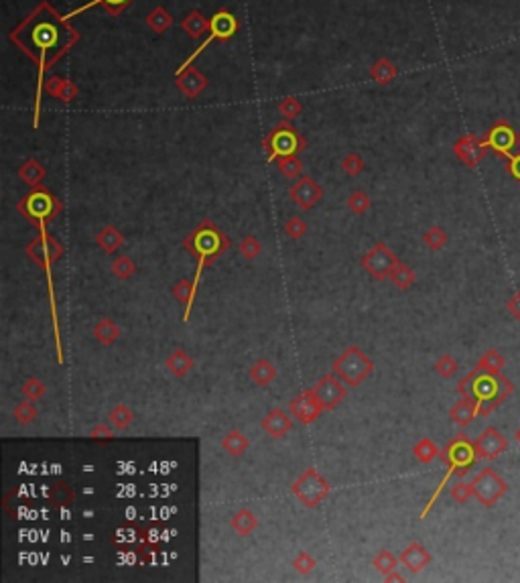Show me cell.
<instances>
[{"instance_id": "cell-1", "label": "cell", "mask_w": 520, "mask_h": 583, "mask_svg": "<svg viewBox=\"0 0 520 583\" xmlns=\"http://www.w3.org/2000/svg\"><path fill=\"white\" fill-rule=\"evenodd\" d=\"M8 39L37 65V88L32 106V129L37 130L41 120L45 73L80 43L81 35L69 23V18L59 15L51 2L43 0L16 25Z\"/></svg>"}, {"instance_id": "cell-2", "label": "cell", "mask_w": 520, "mask_h": 583, "mask_svg": "<svg viewBox=\"0 0 520 583\" xmlns=\"http://www.w3.org/2000/svg\"><path fill=\"white\" fill-rule=\"evenodd\" d=\"M514 392V382L502 372L480 374L471 370L457 382V394H471L478 401V415L490 417Z\"/></svg>"}, {"instance_id": "cell-3", "label": "cell", "mask_w": 520, "mask_h": 583, "mask_svg": "<svg viewBox=\"0 0 520 583\" xmlns=\"http://www.w3.org/2000/svg\"><path fill=\"white\" fill-rule=\"evenodd\" d=\"M230 244V238L211 220H203L191 230V234L183 240V248L197 260L195 285H199V278L208 266H211L222 254H226Z\"/></svg>"}, {"instance_id": "cell-4", "label": "cell", "mask_w": 520, "mask_h": 583, "mask_svg": "<svg viewBox=\"0 0 520 583\" xmlns=\"http://www.w3.org/2000/svg\"><path fill=\"white\" fill-rule=\"evenodd\" d=\"M64 210V204L45 187H32L18 204L16 211L29 220L37 230H47L49 222H53Z\"/></svg>"}, {"instance_id": "cell-5", "label": "cell", "mask_w": 520, "mask_h": 583, "mask_svg": "<svg viewBox=\"0 0 520 583\" xmlns=\"http://www.w3.org/2000/svg\"><path fill=\"white\" fill-rule=\"evenodd\" d=\"M305 139L301 136V132L292 126L289 120L276 124L264 139H262V148L266 153L268 163L280 161L285 157H295L301 151H305Z\"/></svg>"}, {"instance_id": "cell-6", "label": "cell", "mask_w": 520, "mask_h": 583, "mask_svg": "<svg viewBox=\"0 0 520 583\" xmlns=\"http://www.w3.org/2000/svg\"><path fill=\"white\" fill-rule=\"evenodd\" d=\"M333 374L350 389L360 387L374 370V362L358 346H348L331 366Z\"/></svg>"}, {"instance_id": "cell-7", "label": "cell", "mask_w": 520, "mask_h": 583, "mask_svg": "<svg viewBox=\"0 0 520 583\" xmlns=\"http://www.w3.org/2000/svg\"><path fill=\"white\" fill-rule=\"evenodd\" d=\"M238 33V20H236V16L232 15L228 8H220L218 13H213V16L210 18V29H208V37L201 41V45L195 49L194 53L183 61V64L179 65L177 71L175 73H181V71H185L187 67H191L194 65V61L206 51V49L210 47L213 41H220V43H226V41H230L234 35Z\"/></svg>"}, {"instance_id": "cell-8", "label": "cell", "mask_w": 520, "mask_h": 583, "mask_svg": "<svg viewBox=\"0 0 520 583\" xmlns=\"http://www.w3.org/2000/svg\"><path fill=\"white\" fill-rule=\"evenodd\" d=\"M439 459L447 466V470H451L455 476L463 478L468 471L475 466L478 454L471 441L466 433H457L439 454Z\"/></svg>"}, {"instance_id": "cell-9", "label": "cell", "mask_w": 520, "mask_h": 583, "mask_svg": "<svg viewBox=\"0 0 520 583\" xmlns=\"http://www.w3.org/2000/svg\"><path fill=\"white\" fill-rule=\"evenodd\" d=\"M331 492V484L315 468H307L291 484V494L305 508H317Z\"/></svg>"}, {"instance_id": "cell-10", "label": "cell", "mask_w": 520, "mask_h": 583, "mask_svg": "<svg viewBox=\"0 0 520 583\" xmlns=\"http://www.w3.org/2000/svg\"><path fill=\"white\" fill-rule=\"evenodd\" d=\"M471 488H473V498L484 508H492L494 504L506 496L508 482L494 468L488 466L475 473V478L471 480Z\"/></svg>"}, {"instance_id": "cell-11", "label": "cell", "mask_w": 520, "mask_h": 583, "mask_svg": "<svg viewBox=\"0 0 520 583\" xmlns=\"http://www.w3.org/2000/svg\"><path fill=\"white\" fill-rule=\"evenodd\" d=\"M25 254H27L35 264H39L45 273H51V271H53V264L61 259V254H64V246L57 242V240L49 234L47 230H39V234L32 238L31 242L27 244Z\"/></svg>"}, {"instance_id": "cell-12", "label": "cell", "mask_w": 520, "mask_h": 583, "mask_svg": "<svg viewBox=\"0 0 520 583\" xmlns=\"http://www.w3.org/2000/svg\"><path fill=\"white\" fill-rule=\"evenodd\" d=\"M398 262H401L398 257H396L384 242H376L372 248L360 259L362 269L372 276L374 281H384V278H389L390 273L394 271V266H396Z\"/></svg>"}, {"instance_id": "cell-13", "label": "cell", "mask_w": 520, "mask_h": 583, "mask_svg": "<svg viewBox=\"0 0 520 583\" xmlns=\"http://www.w3.org/2000/svg\"><path fill=\"white\" fill-rule=\"evenodd\" d=\"M488 151H494L500 157H510L512 151L520 145V134L506 120H498L486 134Z\"/></svg>"}, {"instance_id": "cell-14", "label": "cell", "mask_w": 520, "mask_h": 583, "mask_svg": "<svg viewBox=\"0 0 520 583\" xmlns=\"http://www.w3.org/2000/svg\"><path fill=\"white\" fill-rule=\"evenodd\" d=\"M348 389L350 387L343 384L336 374H325L311 390H313L315 399L319 401V405L324 406V411H333L348 396Z\"/></svg>"}, {"instance_id": "cell-15", "label": "cell", "mask_w": 520, "mask_h": 583, "mask_svg": "<svg viewBox=\"0 0 520 583\" xmlns=\"http://www.w3.org/2000/svg\"><path fill=\"white\" fill-rule=\"evenodd\" d=\"M473 447H475V454L478 459H484V461H494L496 457H500L506 454L508 449V439L504 437L502 431H498L496 427H486L478 439H473Z\"/></svg>"}, {"instance_id": "cell-16", "label": "cell", "mask_w": 520, "mask_h": 583, "mask_svg": "<svg viewBox=\"0 0 520 583\" xmlns=\"http://www.w3.org/2000/svg\"><path fill=\"white\" fill-rule=\"evenodd\" d=\"M289 197H291L292 201H295L301 210H311V208H315V206L321 201L324 189L315 183V179L303 175V177H299L291 185Z\"/></svg>"}, {"instance_id": "cell-17", "label": "cell", "mask_w": 520, "mask_h": 583, "mask_svg": "<svg viewBox=\"0 0 520 583\" xmlns=\"http://www.w3.org/2000/svg\"><path fill=\"white\" fill-rule=\"evenodd\" d=\"M455 157L463 163L466 167H478L480 161L484 159V155L488 153L486 141L475 136V134H463L457 143L454 145Z\"/></svg>"}, {"instance_id": "cell-18", "label": "cell", "mask_w": 520, "mask_h": 583, "mask_svg": "<svg viewBox=\"0 0 520 583\" xmlns=\"http://www.w3.org/2000/svg\"><path fill=\"white\" fill-rule=\"evenodd\" d=\"M324 406L319 405V401L315 399L313 390H303L299 392L291 403H289V413H291L292 419H297L299 423L303 425H309L313 423L319 415H321Z\"/></svg>"}, {"instance_id": "cell-19", "label": "cell", "mask_w": 520, "mask_h": 583, "mask_svg": "<svg viewBox=\"0 0 520 583\" xmlns=\"http://www.w3.org/2000/svg\"><path fill=\"white\" fill-rule=\"evenodd\" d=\"M175 86H177L179 92L187 98V100H194V98H197L203 90H206L208 78H206L199 69H195L194 65H191V67H187L185 71L175 73Z\"/></svg>"}, {"instance_id": "cell-20", "label": "cell", "mask_w": 520, "mask_h": 583, "mask_svg": "<svg viewBox=\"0 0 520 583\" xmlns=\"http://www.w3.org/2000/svg\"><path fill=\"white\" fill-rule=\"evenodd\" d=\"M260 425H262V429L273 439H283L291 431L292 419L291 415L285 413L283 408H271Z\"/></svg>"}, {"instance_id": "cell-21", "label": "cell", "mask_w": 520, "mask_h": 583, "mask_svg": "<svg viewBox=\"0 0 520 583\" xmlns=\"http://www.w3.org/2000/svg\"><path fill=\"white\" fill-rule=\"evenodd\" d=\"M398 559H401V565H405L410 573H421L422 569L433 561L431 553L427 551L421 543H417V541H413L405 551L401 553Z\"/></svg>"}, {"instance_id": "cell-22", "label": "cell", "mask_w": 520, "mask_h": 583, "mask_svg": "<svg viewBox=\"0 0 520 583\" xmlns=\"http://www.w3.org/2000/svg\"><path fill=\"white\" fill-rule=\"evenodd\" d=\"M475 417H478V401H475L471 394H463V396L449 408V419H451L457 427H461V429H466L468 425H471V421H473Z\"/></svg>"}, {"instance_id": "cell-23", "label": "cell", "mask_w": 520, "mask_h": 583, "mask_svg": "<svg viewBox=\"0 0 520 583\" xmlns=\"http://www.w3.org/2000/svg\"><path fill=\"white\" fill-rule=\"evenodd\" d=\"M45 92L49 96L61 100L64 104H71L78 98V86L59 76H51L49 80H45Z\"/></svg>"}, {"instance_id": "cell-24", "label": "cell", "mask_w": 520, "mask_h": 583, "mask_svg": "<svg viewBox=\"0 0 520 583\" xmlns=\"http://www.w3.org/2000/svg\"><path fill=\"white\" fill-rule=\"evenodd\" d=\"M134 0H88L85 4H81V6H78V8H73L71 13H67L65 15V18H73V16L81 15V13H85V11H90V8H94V6H102L106 13L110 16H118L122 15L126 8H129L130 4H132Z\"/></svg>"}, {"instance_id": "cell-25", "label": "cell", "mask_w": 520, "mask_h": 583, "mask_svg": "<svg viewBox=\"0 0 520 583\" xmlns=\"http://www.w3.org/2000/svg\"><path fill=\"white\" fill-rule=\"evenodd\" d=\"M248 376L252 378V382H254L256 387L266 389V387L276 378L275 364H273L268 358H260V360H256V362L248 368Z\"/></svg>"}, {"instance_id": "cell-26", "label": "cell", "mask_w": 520, "mask_h": 583, "mask_svg": "<svg viewBox=\"0 0 520 583\" xmlns=\"http://www.w3.org/2000/svg\"><path fill=\"white\" fill-rule=\"evenodd\" d=\"M195 293H197V285L194 283V278H181L173 287V297L177 299L179 303L185 305L183 322H189V315H191V309H194Z\"/></svg>"}, {"instance_id": "cell-27", "label": "cell", "mask_w": 520, "mask_h": 583, "mask_svg": "<svg viewBox=\"0 0 520 583\" xmlns=\"http://www.w3.org/2000/svg\"><path fill=\"white\" fill-rule=\"evenodd\" d=\"M165 368L173 374L175 378H185L187 374L191 372V368H194V358L189 356L185 350L179 348V350H173V352L167 356V360H165Z\"/></svg>"}, {"instance_id": "cell-28", "label": "cell", "mask_w": 520, "mask_h": 583, "mask_svg": "<svg viewBox=\"0 0 520 583\" xmlns=\"http://www.w3.org/2000/svg\"><path fill=\"white\" fill-rule=\"evenodd\" d=\"M92 336H94V340L100 341L102 346H112L114 341L120 340L122 327L116 324L114 319H110V317H102V319L94 325Z\"/></svg>"}, {"instance_id": "cell-29", "label": "cell", "mask_w": 520, "mask_h": 583, "mask_svg": "<svg viewBox=\"0 0 520 583\" xmlns=\"http://www.w3.org/2000/svg\"><path fill=\"white\" fill-rule=\"evenodd\" d=\"M230 526L234 529V533L240 536H248L252 535L259 526V519L256 514L250 510V508H240L232 514L230 519Z\"/></svg>"}, {"instance_id": "cell-30", "label": "cell", "mask_w": 520, "mask_h": 583, "mask_svg": "<svg viewBox=\"0 0 520 583\" xmlns=\"http://www.w3.org/2000/svg\"><path fill=\"white\" fill-rule=\"evenodd\" d=\"M96 244L106 252V254H114L122 248L124 244V236L118 228L114 226H104L96 234Z\"/></svg>"}, {"instance_id": "cell-31", "label": "cell", "mask_w": 520, "mask_h": 583, "mask_svg": "<svg viewBox=\"0 0 520 583\" xmlns=\"http://www.w3.org/2000/svg\"><path fill=\"white\" fill-rule=\"evenodd\" d=\"M16 173H18V177L23 179V181L31 187V189L32 187H41L43 179H45V175H47L45 167L37 161V159H27V161L18 167V171H16Z\"/></svg>"}, {"instance_id": "cell-32", "label": "cell", "mask_w": 520, "mask_h": 583, "mask_svg": "<svg viewBox=\"0 0 520 583\" xmlns=\"http://www.w3.org/2000/svg\"><path fill=\"white\" fill-rule=\"evenodd\" d=\"M504 366H506V358H504L498 350L490 348V350H486V352L480 356V360H478V364H475L473 370L480 374H498L502 372Z\"/></svg>"}, {"instance_id": "cell-33", "label": "cell", "mask_w": 520, "mask_h": 583, "mask_svg": "<svg viewBox=\"0 0 520 583\" xmlns=\"http://www.w3.org/2000/svg\"><path fill=\"white\" fill-rule=\"evenodd\" d=\"M220 445H222V449H224L228 455H232V457H240V455H242L244 452L250 447V439L246 437L242 431L232 429L230 433H226V435L222 437Z\"/></svg>"}, {"instance_id": "cell-34", "label": "cell", "mask_w": 520, "mask_h": 583, "mask_svg": "<svg viewBox=\"0 0 520 583\" xmlns=\"http://www.w3.org/2000/svg\"><path fill=\"white\" fill-rule=\"evenodd\" d=\"M181 29L187 33L191 39L199 41V39L203 37V33H208V29H210V20L201 15L199 11H191L189 15L183 18Z\"/></svg>"}, {"instance_id": "cell-35", "label": "cell", "mask_w": 520, "mask_h": 583, "mask_svg": "<svg viewBox=\"0 0 520 583\" xmlns=\"http://www.w3.org/2000/svg\"><path fill=\"white\" fill-rule=\"evenodd\" d=\"M145 25L150 29V31H155L157 35H161V33L169 31V29H171V25H173V16H171V13H169L167 8H162V6H155V8L150 11V15L146 16Z\"/></svg>"}, {"instance_id": "cell-36", "label": "cell", "mask_w": 520, "mask_h": 583, "mask_svg": "<svg viewBox=\"0 0 520 583\" xmlns=\"http://www.w3.org/2000/svg\"><path fill=\"white\" fill-rule=\"evenodd\" d=\"M390 281L394 283L396 289L406 291V289H410V287L417 283V273H415L408 264H405V262L401 260V262L394 266V271L390 273Z\"/></svg>"}, {"instance_id": "cell-37", "label": "cell", "mask_w": 520, "mask_h": 583, "mask_svg": "<svg viewBox=\"0 0 520 583\" xmlns=\"http://www.w3.org/2000/svg\"><path fill=\"white\" fill-rule=\"evenodd\" d=\"M439 454H441V449L437 447V443L429 437L419 439L413 447V455L419 464H431V461L437 459Z\"/></svg>"}, {"instance_id": "cell-38", "label": "cell", "mask_w": 520, "mask_h": 583, "mask_svg": "<svg viewBox=\"0 0 520 583\" xmlns=\"http://www.w3.org/2000/svg\"><path fill=\"white\" fill-rule=\"evenodd\" d=\"M396 67H394V64L392 61H389V59H378L376 64L370 67V78H372L376 83H380V86H386V83H390V81L396 78Z\"/></svg>"}, {"instance_id": "cell-39", "label": "cell", "mask_w": 520, "mask_h": 583, "mask_svg": "<svg viewBox=\"0 0 520 583\" xmlns=\"http://www.w3.org/2000/svg\"><path fill=\"white\" fill-rule=\"evenodd\" d=\"M422 242H425V246H427L429 250L439 252V250H443V248L447 246V242H449V236H447V232H445L443 228L431 226L429 230H425V234H422Z\"/></svg>"}, {"instance_id": "cell-40", "label": "cell", "mask_w": 520, "mask_h": 583, "mask_svg": "<svg viewBox=\"0 0 520 583\" xmlns=\"http://www.w3.org/2000/svg\"><path fill=\"white\" fill-rule=\"evenodd\" d=\"M108 421H110L114 429L124 431V429H129L130 425L134 423V413L126 405H116L110 411V415H108Z\"/></svg>"}, {"instance_id": "cell-41", "label": "cell", "mask_w": 520, "mask_h": 583, "mask_svg": "<svg viewBox=\"0 0 520 583\" xmlns=\"http://www.w3.org/2000/svg\"><path fill=\"white\" fill-rule=\"evenodd\" d=\"M398 563H401V559H398V557H394L389 549H382V551L376 553V557H374V561H372L374 569H376L378 573H382V575H389V573H392V571H396Z\"/></svg>"}, {"instance_id": "cell-42", "label": "cell", "mask_w": 520, "mask_h": 583, "mask_svg": "<svg viewBox=\"0 0 520 583\" xmlns=\"http://www.w3.org/2000/svg\"><path fill=\"white\" fill-rule=\"evenodd\" d=\"M49 500H51V504H55V506H69V504L76 500V494H73V490L67 486V484L59 482V484H55V486L49 490Z\"/></svg>"}, {"instance_id": "cell-43", "label": "cell", "mask_w": 520, "mask_h": 583, "mask_svg": "<svg viewBox=\"0 0 520 583\" xmlns=\"http://www.w3.org/2000/svg\"><path fill=\"white\" fill-rule=\"evenodd\" d=\"M110 271H112V275L116 276V278L126 281V278L134 276V273H136V262L130 259V257H124V254H122V257H118V259L114 260Z\"/></svg>"}, {"instance_id": "cell-44", "label": "cell", "mask_w": 520, "mask_h": 583, "mask_svg": "<svg viewBox=\"0 0 520 583\" xmlns=\"http://www.w3.org/2000/svg\"><path fill=\"white\" fill-rule=\"evenodd\" d=\"M45 384L39 380V378H27L23 384H20V394L27 399V401H32V403H37L39 399H43L45 396Z\"/></svg>"}, {"instance_id": "cell-45", "label": "cell", "mask_w": 520, "mask_h": 583, "mask_svg": "<svg viewBox=\"0 0 520 583\" xmlns=\"http://www.w3.org/2000/svg\"><path fill=\"white\" fill-rule=\"evenodd\" d=\"M276 163H278V171H280L287 179H299L301 177V173H303V163L299 159V155H295V157H285V159H280V161Z\"/></svg>"}, {"instance_id": "cell-46", "label": "cell", "mask_w": 520, "mask_h": 583, "mask_svg": "<svg viewBox=\"0 0 520 583\" xmlns=\"http://www.w3.org/2000/svg\"><path fill=\"white\" fill-rule=\"evenodd\" d=\"M238 252L248 260L259 259L260 252H262V244H260L256 236H244L240 244H238Z\"/></svg>"}, {"instance_id": "cell-47", "label": "cell", "mask_w": 520, "mask_h": 583, "mask_svg": "<svg viewBox=\"0 0 520 583\" xmlns=\"http://www.w3.org/2000/svg\"><path fill=\"white\" fill-rule=\"evenodd\" d=\"M433 370L441 376V378H451L454 374H457L459 370V364L454 356L449 354H443V356L437 358V362L433 364Z\"/></svg>"}, {"instance_id": "cell-48", "label": "cell", "mask_w": 520, "mask_h": 583, "mask_svg": "<svg viewBox=\"0 0 520 583\" xmlns=\"http://www.w3.org/2000/svg\"><path fill=\"white\" fill-rule=\"evenodd\" d=\"M317 567V561L309 555L307 551H299L292 557V569L299 573V575H309L313 573Z\"/></svg>"}, {"instance_id": "cell-49", "label": "cell", "mask_w": 520, "mask_h": 583, "mask_svg": "<svg viewBox=\"0 0 520 583\" xmlns=\"http://www.w3.org/2000/svg\"><path fill=\"white\" fill-rule=\"evenodd\" d=\"M13 415H15V419L20 423V425H29V423H32L37 419V406H35L32 401H27V399H25L23 403H18V405L15 406Z\"/></svg>"}, {"instance_id": "cell-50", "label": "cell", "mask_w": 520, "mask_h": 583, "mask_svg": "<svg viewBox=\"0 0 520 583\" xmlns=\"http://www.w3.org/2000/svg\"><path fill=\"white\" fill-rule=\"evenodd\" d=\"M372 208V201L370 197L364 194V192H354V194L348 197V210L356 216H362Z\"/></svg>"}, {"instance_id": "cell-51", "label": "cell", "mask_w": 520, "mask_h": 583, "mask_svg": "<svg viewBox=\"0 0 520 583\" xmlns=\"http://www.w3.org/2000/svg\"><path fill=\"white\" fill-rule=\"evenodd\" d=\"M278 112L283 114L285 120H295L299 114L303 112V106H301V102L297 98L287 96L278 102Z\"/></svg>"}, {"instance_id": "cell-52", "label": "cell", "mask_w": 520, "mask_h": 583, "mask_svg": "<svg viewBox=\"0 0 520 583\" xmlns=\"http://www.w3.org/2000/svg\"><path fill=\"white\" fill-rule=\"evenodd\" d=\"M449 496L454 498L457 504H466L470 498H473V488H471V482H455L451 490H449Z\"/></svg>"}, {"instance_id": "cell-53", "label": "cell", "mask_w": 520, "mask_h": 583, "mask_svg": "<svg viewBox=\"0 0 520 583\" xmlns=\"http://www.w3.org/2000/svg\"><path fill=\"white\" fill-rule=\"evenodd\" d=\"M364 167H366V163H364V159H362L358 153H350V155H345V157H343V161H341V169H343L350 177H356L358 173H362V171H364Z\"/></svg>"}, {"instance_id": "cell-54", "label": "cell", "mask_w": 520, "mask_h": 583, "mask_svg": "<svg viewBox=\"0 0 520 583\" xmlns=\"http://www.w3.org/2000/svg\"><path fill=\"white\" fill-rule=\"evenodd\" d=\"M285 232L291 240H301L305 234H307V224L299 218V216H292L285 222Z\"/></svg>"}, {"instance_id": "cell-55", "label": "cell", "mask_w": 520, "mask_h": 583, "mask_svg": "<svg viewBox=\"0 0 520 583\" xmlns=\"http://www.w3.org/2000/svg\"><path fill=\"white\" fill-rule=\"evenodd\" d=\"M90 439H96V441H108L114 437V429L110 421L108 423H98L94 429H90Z\"/></svg>"}, {"instance_id": "cell-56", "label": "cell", "mask_w": 520, "mask_h": 583, "mask_svg": "<svg viewBox=\"0 0 520 583\" xmlns=\"http://www.w3.org/2000/svg\"><path fill=\"white\" fill-rule=\"evenodd\" d=\"M506 171H508V175H512V179H516L520 183V153L508 157V161H506Z\"/></svg>"}, {"instance_id": "cell-57", "label": "cell", "mask_w": 520, "mask_h": 583, "mask_svg": "<svg viewBox=\"0 0 520 583\" xmlns=\"http://www.w3.org/2000/svg\"><path fill=\"white\" fill-rule=\"evenodd\" d=\"M506 307H508V311H510V315H514V317L520 322V291L516 293L514 297H510V299H508Z\"/></svg>"}, {"instance_id": "cell-58", "label": "cell", "mask_w": 520, "mask_h": 583, "mask_svg": "<svg viewBox=\"0 0 520 583\" xmlns=\"http://www.w3.org/2000/svg\"><path fill=\"white\" fill-rule=\"evenodd\" d=\"M384 579H386V582H403L405 577H403L401 573H396V571H392V573H389V575H384Z\"/></svg>"}, {"instance_id": "cell-59", "label": "cell", "mask_w": 520, "mask_h": 583, "mask_svg": "<svg viewBox=\"0 0 520 583\" xmlns=\"http://www.w3.org/2000/svg\"><path fill=\"white\" fill-rule=\"evenodd\" d=\"M514 439L519 441V445H520V427H519V429H516V431H514Z\"/></svg>"}]
</instances>
